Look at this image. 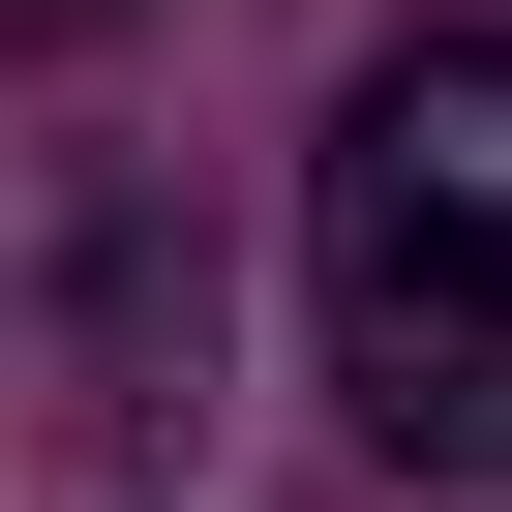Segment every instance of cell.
<instances>
[{
  "mask_svg": "<svg viewBox=\"0 0 512 512\" xmlns=\"http://www.w3.org/2000/svg\"><path fill=\"white\" fill-rule=\"evenodd\" d=\"M302 332L392 482H512V31H422L302 151Z\"/></svg>",
  "mask_w": 512,
  "mask_h": 512,
  "instance_id": "6da1fadb",
  "label": "cell"
},
{
  "mask_svg": "<svg viewBox=\"0 0 512 512\" xmlns=\"http://www.w3.org/2000/svg\"><path fill=\"white\" fill-rule=\"evenodd\" d=\"M0 31H91V0H0Z\"/></svg>",
  "mask_w": 512,
  "mask_h": 512,
  "instance_id": "7a4b0ae2",
  "label": "cell"
}]
</instances>
